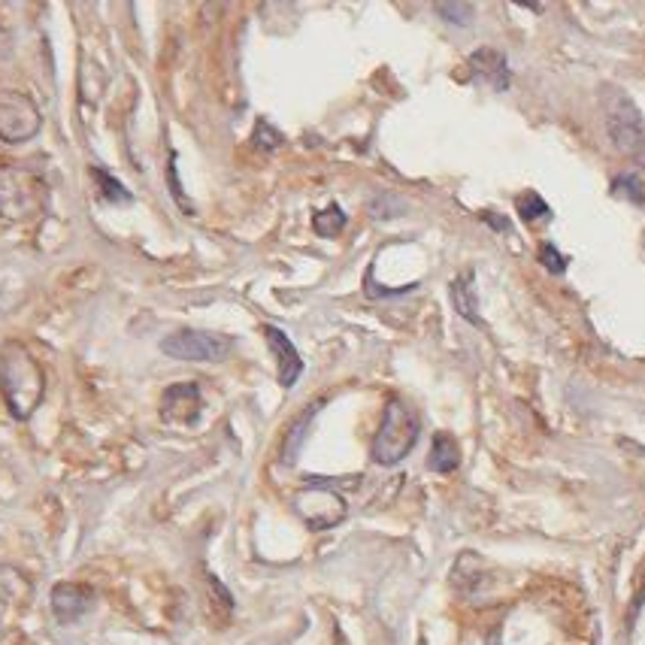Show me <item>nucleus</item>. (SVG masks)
Segmentation results:
<instances>
[{
    "label": "nucleus",
    "mask_w": 645,
    "mask_h": 645,
    "mask_svg": "<svg viewBox=\"0 0 645 645\" xmlns=\"http://www.w3.org/2000/svg\"><path fill=\"white\" fill-rule=\"evenodd\" d=\"M452 303L461 312V318L473 321V325H482L479 318V300H476V288H473V273H464L452 282Z\"/></svg>",
    "instance_id": "obj_13"
},
{
    "label": "nucleus",
    "mask_w": 645,
    "mask_h": 645,
    "mask_svg": "<svg viewBox=\"0 0 645 645\" xmlns=\"http://www.w3.org/2000/svg\"><path fill=\"white\" fill-rule=\"evenodd\" d=\"M406 209L403 200L391 197V194H382L370 203V212H373V219H394V215H400Z\"/></svg>",
    "instance_id": "obj_20"
},
{
    "label": "nucleus",
    "mask_w": 645,
    "mask_h": 645,
    "mask_svg": "<svg viewBox=\"0 0 645 645\" xmlns=\"http://www.w3.org/2000/svg\"><path fill=\"white\" fill-rule=\"evenodd\" d=\"M252 143H258L261 149H267V152H273V149H279V143H282V137L261 119L258 122V128H255V137H252Z\"/></svg>",
    "instance_id": "obj_23"
},
{
    "label": "nucleus",
    "mask_w": 645,
    "mask_h": 645,
    "mask_svg": "<svg viewBox=\"0 0 645 645\" xmlns=\"http://www.w3.org/2000/svg\"><path fill=\"white\" fill-rule=\"evenodd\" d=\"M40 106L25 91H0V143H28L40 134Z\"/></svg>",
    "instance_id": "obj_6"
},
{
    "label": "nucleus",
    "mask_w": 645,
    "mask_h": 645,
    "mask_svg": "<svg viewBox=\"0 0 645 645\" xmlns=\"http://www.w3.org/2000/svg\"><path fill=\"white\" fill-rule=\"evenodd\" d=\"M10 55H13V34L4 25H0V61L10 58Z\"/></svg>",
    "instance_id": "obj_24"
},
{
    "label": "nucleus",
    "mask_w": 645,
    "mask_h": 645,
    "mask_svg": "<svg viewBox=\"0 0 645 645\" xmlns=\"http://www.w3.org/2000/svg\"><path fill=\"white\" fill-rule=\"evenodd\" d=\"M418 434H421V418L418 412L403 400V397H391L388 406H385V415H382V424L373 437V461L382 464V467H394L400 464L418 443Z\"/></svg>",
    "instance_id": "obj_2"
},
{
    "label": "nucleus",
    "mask_w": 645,
    "mask_h": 645,
    "mask_svg": "<svg viewBox=\"0 0 645 645\" xmlns=\"http://www.w3.org/2000/svg\"><path fill=\"white\" fill-rule=\"evenodd\" d=\"M49 606L61 624H73L94 606V591L76 582H58L49 594Z\"/></svg>",
    "instance_id": "obj_8"
},
{
    "label": "nucleus",
    "mask_w": 645,
    "mask_h": 645,
    "mask_svg": "<svg viewBox=\"0 0 645 645\" xmlns=\"http://www.w3.org/2000/svg\"><path fill=\"white\" fill-rule=\"evenodd\" d=\"M46 394V373L34 352L19 343L7 340L0 346V397H4L10 415L16 421H28Z\"/></svg>",
    "instance_id": "obj_1"
},
{
    "label": "nucleus",
    "mask_w": 645,
    "mask_h": 645,
    "mask_svg": "<svg viewBox=\"0 0 645 645\" xmlns=\"http://www.w3.org/2000/svg\"><path fill=\"white\" fill-rule=\"evenodd\" d=\"M315 409L318 406H309L294 424H291V430H288V437H285V446H282V461L285 464H291L294 458H297V452H300V443H303V437H306V430H309V421H312V415H315Z\"/></svg>",
    "instance_id": "obj_16"
},
{
    "label": "nucleus",
    "mask_w": 645,
    "mask_h": 645,
    "mask_svg": "<svg viewBox=\"0 0 645 645\" xmlns=\"http://www.w3.org/2000/svg\"><path fill=\"white\" fill-rule=\"evenodd\" d=\"M200 388L194 382H179L161 394V418L173 424H191L200 415Z\"/></svg>",
    "instance_id": "obj_9"
},
{
    "label": "nucleus",
    "mask_w": 645,
    "mask_h": 645,
    "mask_svg": "<svg viewBox=\"0 0 645 645\" xmlns=\"http://www.w3.org/2000/svg\"><path fill=\"white\" fill-rule=\"evenodd\" d=\"M515 206H518V215L524 222H536V219H549L552 215V206L536 194V191H524L518 200H515Z\"/></svg>",
    "instance_id": "obj_17"
},
{
    "label": "nucleus",
    "mask_w": 645,
    "mask_h": 645,
    "mask_svg": "<svg viewBox=\"0 0 645 645\" xmlns=\"http://www.w3.org/2000/svg\"><path fill=\"white\" fill-rule=\"evenodd\" d=\"M346 212H343V206L340 203H328L321 212H315V219H312V228H315V234L318 237H325V240H334L337 234H343V228H346Z\"/></svg>",
    "instance_id": "obj_15"
},
{
    "label": "nucleus",
    "mask_w": 645,
    "mask_h": 645,
    "mask_svg": "<svg viewBox=\"0 0 645 645\" xmlns=\"http://www.w3.org/2000/svg\"><path fill=\"white\" fill-rule=\"evenodd\" d=\"M540 264L546 267V270H552L555 276H561V273H567V255H561L558 252V246H552V243H543L540 246Z\"/></svg>",
    "instance_id": "obj_21"
},
{
    "label": "nucleus",
    "mask_w": 645,
    "mask_h": 645,
    "mask_svg": "<svg viewBox=\"0 0 645 645\" xmlns=\"http://www.w3.org/2000/svg\"><path fill=\"white\" fill-rule=\"evenodd\" d=\"M427 467L440 473V476H449L461 467V449L458 443L449 437V434H437L434 437V446H430V458H427Z\"/></svg>",
    "instance_id": "obj_12"
},
{
    "label": "nucleus",
    "mask_w": 645,
    "mask_h": 645,
    "mask_svg": "<svg viewBox=\"0 0 645 645\" xmlns=\"http://www.w3.org/2000/svg\"><path fill=\"white\" fill-rule=\"evenodd\" d=\"M49 188L25 164H0V219L31 222L46 209Z\"/></svg>",
    "instance_id": "obj_3"
},
{
    "label": "nucleus",
    "mask_w": 645,
    "mask_h": 645,
    "mask_svg": "<svg viewBox=\"0 0 645 645\" xmlns=\"http://www.w3.org/2000/svg\"><path fill=\"white\" fill-rule=\"evenodd\" d=\"M606 134L618 152H624L630 161H636L645 170V128L636 103L627 97V91H615L606 100Z\"/></svg>",
    "instance_id": "obj_4"
},
{
    "label": "nucleus",
    "mask_w": 645,
    "mask_h": 645,
    "mask_svg": "<svg viewBox=\"0 0 645 645\" xmlns=\"http://www.w3.org/2000/svg\"><path fill=\"white\" fill-rule=\"evenodd\" d=\"M264 337H267V346H270V352L276 358V379H279V385L291 388L300 379V373H303L300 352L294 349V343L288 340V334L279 331V328H273V325L264 328Z\"/></svg>",
    "instance_id": "obj_10"
},
{
    "label": "nucleus",
    "mask_w": 645,
    "mask_h": 645,
    "mask_svg": "<svg viewBox=\"0 0 645 645\" xmlns=\"http://www.w3.org/2000/svg\"><path fill=\"white\" fill-rule=\"evenodd\" d=\"M234 349V340L225 334H212V331H176L161 340V352L173 361H188V364H215L228 358Z\"/></svg>",
    "instance_id": "obj_5"
},
{
    "label": "nucleus",
    "mask_w": 645,
    "mask_h": 645,
    "mask_svg": "<svg viewBox=\"0 0 645 645\" xmlns=\"http://www.w3.org/2000/svg\"><path fill=\"white\" fill-rule=\"evenodd\" d=\"M434 10H437L440 19H446L449 25H458V28H467L476 19V7L473 4H461V0H452V4H437Z\"/></svg>",
    "instance_id": "obj_18"
},
{
    "label": "nucleus",
    "mask_w": 645,
    "mask_h": 645,
    "mask_svg": "<svg viewBox=\"0 0 645 645\" xmlns=\"http://www.w3.org/2000/svg\"><path fill=\"white\" fill-rule=\"evenodd\" d=\"M291 506L309 530H331L346 518V500L325 485H309L297 491Z\"/></svg>",
    "instance_id": "obj_7"
},
{
    "label": "nucleus",
    "mask_w": 645,
    "mask_h": 645,
    "mask_svg": "<svg viewBox=\"0 0 645 645\" xmlns=\"http://www.w3.org/2000/svg\"><path fill=\"white\" fill-rule=\"evenodd\" d=\"M482 222L491 225L494 231H509V222H506V219H497V212H482Z\"/></svg>",
    "instance_id": "obj_25"
},
{
    "label": "nucleus",
    "mask_w": 645,
    "mask_h": 645,
    "mask_svg": "<svg viewBox=\"0 0 645 645\" xmlns=\"http://www.w3.org/2000/svg\"><path fill=\"white\" fill-rule=\"evenodd\" d=\"M615 194H618V197H627V200L636 203V206L645 203V194H642V185H639L636 176H621V179L615 182Z\"/></svg>",
    "instance_id": "obj_22"
},
{
    "label": "nucleus",
    "mask_w": 645,
    "mask_h": 645,
    "mask_svg": "<svg viewBox=\"0 0 645 645\" xmlns=\"http://www.w3.org/2000/svg\"><path fill=\"white\" fill-rule=\"evenodd\" d=\"M94 176H97V182L103 185V197H106V200H113V203H128V200H131V191H128L119 179H113L106 170L94 167Z\"/></svg>",
    "instance_id": "obj_19"
},
{
    "label": "nucleus",
    "mask_w": 645,
    "mask_h": 645,
    "mask_svg": "<svg viewBox=\"0 0 645 645\" xmlns=\"http://www.w3.org/2000/svg\"><path fill=\"white\" fill-rule=\"evenodd\" d=\"M31 597V582L16 570L0 564V603H25Z\"/></svg>",
    "instance_id": "obj_14"
},
{
    "label": "nucleus",
    "mask_w": 645,
    "mask_h": 645,
    "mask_svg": "<svg viewBox=\"0 0 645 645\" xmlns=\"http://www.w3.org/2000/svg\"><path fill=\"white\" fill-rule=\"evenodd\" d=\"M467 67H470L473 79L485 82V85H488V88H494V91H506V88H509V82H512V73H509V61H506V55H503V52H497V49H491V46L476 49V52L467 58Z\"/></svg>",
    "instance_id": "obj_11"
}]
</instances>
